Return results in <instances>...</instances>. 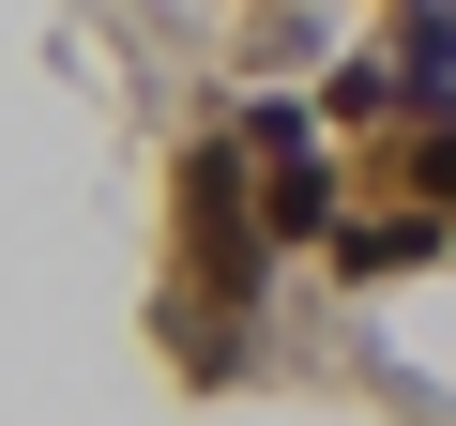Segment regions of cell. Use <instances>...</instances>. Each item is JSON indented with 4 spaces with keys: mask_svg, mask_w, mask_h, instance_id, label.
I'll return each instance as SVG.
<instances>
[{
    "mask_svg": "<svg viewBox=\"0 0 456 426\" xmlns=\"http://www.w3.org/2000/svg\"><path fill=\"white\" fill-rule=\"evenodd\" d=\"M411 183H426V198H456V122H426V152H411Z\"/></svg>",
    "mask_w": 456,
    "mask_h": 426,
    "instance_id": "7a4b0ae2",
    "label": "cell"
},
{
    "mask_svg": "<svg viewBox=\"0 0 456 426\" xmlns=\"http://www.w3.org/2000/svg\"><path fill=\"white\" fill-rule=\"evenodd\" d=\"M395 31H411V46H395V77H411V92H456V0H411Z\"/></svg>",
    "mask_w": 456,
    "mask_h": 426,
    "instance_id": "6da1fadb",
    "label": "cell"
}]
</instances>
